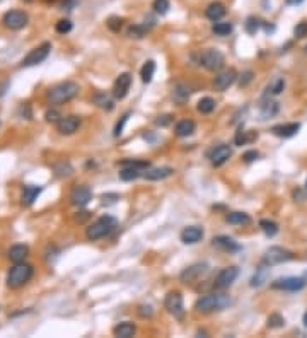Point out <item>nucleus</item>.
<instances>
[{
	"mask_svg": "<svg viewBox=\"0 0 307 338\" xmlns=\"http://www.w3.org/2000/svg\"><path fill=\"white\" fill-rule=\"evenodd\" d=\"M79 94V84L75 82H62L53 86L50 91H48V101L51 104H63L72 101L73 97Z\"/></svg>",
	"mask_w": 307,
	"mask_h": 338,
	"instance_id": "f257e3e1",
	"label": "nucleus"
},
{
	"mask_svg": "<svg viewBox=\"0 0 307 338\" xmlns=\"http://www.w3.org/2000/svg\"><path fill=\"white\" fill-rule=\"evenodd\" d=\"M116 222L115 217L111 216H102L101 219H97L94 224H91L89 227H87L86 231V236L87 239H91V241H97V239H102L106 238V236H109L113 231L116 229Z\"/></svg>",
	"mask_w": 307,
	"mask_h": 338,
	"instance_id": "f03ea898",
	"label": "nucleus"
},
{
	"mask_svg": "<svg viewBox=\"0 0 307 338\" xmlns=\"http://www.w3.org/2000/svg\"><path fill=\"white\" fill-rule=\"evenodd\" d=\"M231 304V299L225 294H207L203 297H200L195 302V309L198 313H212V311H218V309H224L225 306Z\"/></svg>",
	"mask_w": 307,
	"mask_h": 338,
	"instance_id": "7ed1b4c3",
	"label": "nucleus"
},
{
	"mask_svg": "<svg viewBox=\"0 0 307 338\" xmlns=\"http://www.w3.org/2000/svg\"><path fill=\"white\" fill-rule=\"evenodd\" d=\"M31 277H33V266L29 263H24V262L16 263L10 268L9 275H7V285L10 289H19L24 284H27L31 280Z\"/></svg>",
	"mask_w": 307,
	"mask_h": 338,
	"instance_id": "20e7f679",
	"label": "nucleus"
},
{
	"mask_svg": "<svg viewBox=\"0 0 307 338\" xmlns=\"http://www.w3.org/2000/svg\"><path fill=\"white\" fill-rule=\"evenodd\" d=\"M149 168H150L149 161H140V159H137V161H132V159L121 161V171H119V178H121L123 181H133V179L143 176V172H145Z\"/></svg>",
	"mask_w": 307,
	"mask_h": 338,
	"instance_id": "39448f33",
	"label": "nucleus"
},
{
	"mask_svg": "<svg viewBox=\"0 0 307 338\" xmlns=\"http://www.w3.org/2000/svg\"><path fill=\"white\" fill-rule=\"evenodd\" d=\"M295 255L288 249L282 248V246H271L270 249H266L263 256V263L266 265H280V263H287L290 260H294Z\"/></svg>",
	"mask_w": 307,
	"mask_h": 338,
	"instance_id": "423d86ee",
	"label": "nucleus"
},
{
	"mask_svg": "<svg viewBox=\"0 0 307 338\" xmlns=\"http://www.w3.org/2000/svg\"><path fill=\"white\" fill-rule=\"evenodd\" d=\"M27 21H29L27 14L24 12V10H17V9L9 10V12H5L2 17L3 26H5L7 29H12V31L23 29V27L27 24Z\"/></svg>",
	"mask_w": 307,
	"mask_h": 338,
	"instance_id": "0eeeda50",
	"label": "nucleus"
},
{
	"mask_svg": "<svg viewBox=\"0 0 307 338\" xmlns=\"http://www.w3.org/2000/svg\"><path fill=\"white\" fill-rule=\"evenodd\" d=\"M164 308L167 309L169 314H172L176 319L185 318V304H183V297L179 292H169L164 299Z\"/></svg>",
	"mask_w": 307,
	"mask_h": 338,
	"instance_id": "6e6552de",
	"label": "nucleus"
},
{
	"mask_svg": "<svg viewBox=\"0 0 307 338\" xmlns=\"http://www.w3.org/2000/svg\"><path fill=\"white\" fill-rule=\"evenodd\" d=\"M200 63H202L207 70H220L225 63V56L218 50L208 48V50H205L202 56H200Z\"/></svg>",
	"mask_w": 307,
	"mask_h": 338,
	"instance_id": "1a4fd4ad",
	"label": "nucleus"
},
{
	"mask_svg": "<svg viewBox=\"0 0 307 338\" xmlns=\"http://www.w3.org/2000/svg\"><path fill=\"white\" fill-rule=\"evenodd\" d=\"M50 51H51V43L45 41V43H41L40 47L34 48V50L23 60V63H21V65H23V67H34V65H38V63L45 62V60L48 58Z\"/></svg>",
	"mask_w": 307,
	"mask_h": 338,
	"instance_id": "9d476101",
	"label": "nucleus"
},
{
	"mask_svg": "<svg viewBox=\"0 0 307 338\" xmlns=\"http://www.w3.org/2000/svg\"><path fill=\"white\" fill-rule=\"evenodd\" d=\"M304 285H306L304 277H285V279H278L271 282V289L285 290V292H297L301 289H304Z\"/></svg>",
	"mask_w": 307,
	"mask_h": 338,
	"instance_id": "9b49d317",
	"label": "nucleus"
},
{
	"mask_svg": "<svg viewBox=\"0 0 307 338\" xmlns=\"http://www.w3.org/2000/svg\"><path fill=\"white\" fill-rule=\"evenodd\" d=\"M82 120L75 115H69V116H62V118L56 121V130H58L62 135H72L79 130Z\"/></svg>",
	"mask_w": 307,
	"mask_h": 338,
	"instance_id": "f8f14e48",
	"label": "nucleus"
},
{
	"mask_svg": "<svg viewBox=\"0 0 307 338\" xmlns=\"http://www.w3.org/2000/svg\"><path fill=\"white\" fill-rule=\"evenodd\" d=\"M130 86H132V73L125 72L115 80V86H113V96L115 99H125L126 94L130 91Z\"/></svg>",
	"mask_w": 307,
	"mask_h": 338,
	"instance_id": "ddd939ff",
	"label": "nucleus"
},
{
	"mask_svg": "<svg viewBox=\"0 0 307 338\" xmlns=\"http://www.w3.org/2000/svg\"><path fill=\"white\" fill-rule=\"evenodd\" d=\"M237 275H239L237 266H227V268H224L217 275V279H215V287H217V289L231 287V285L236 282V279H237Z\"/></svg>",
	"mask_w": 307,
	"mask_h": 338,
	"instance_id": "4468645a",
	"label": "nucleus"
},
{
	"mask_svg": "<svg viewBox=\"0 0 307 338\" xmlns=\"http://www.w3.org/2000/svg\"><path fill=\"white\" fill-rule=\"evenodd\" d=\"M237 79V72L234 69H227V70H222L213 80V87L215 91H225L232 86Z\"/></svg>",
	"mask_w": 307,
	"mask_h": 338,
	"instance_id": "2eb2a0df",
	"label": "nucleus"
},
{
	"mask_svg": "<svg viewBox=\"0 0 307 338\" xmlns=\"http://www.w3.org/2000/svg\"><path fill=\"white\" fill-rule=\"evenodd\" d=\"M207 270H208L207 263H195V265H191V266H188V268L183 270L181 275H179V280L185 282V284L195 282V280H198L203 273H207Z\"/></svg>",
	"mask_w": 307,
	"mask_h": 338,
	"instance_id": "dca6fc26",
	"label": "nucleus"
},
{
	"mask_svg": "<svg viewBox=\"0 0 307 338\" xmlns=\"http://www.w3.org/2000/svg\"><path fill=\"white\" fill-rule=\"evenodd\" d=\"M91 198H93V193H91L89 186H84V185L75 186L72 190V193H70V202L75 207H86L91 202Z\"/></svg>",
	"mask_w": 307,
	"mask_h": 338,
	"instance_id": "f3484780",
	"label": "nucleus"
},
{
	"mask_svg": "<svg viewBox=\"0 0 307 338\" xmlns=\"http://www.w3.org/2000/svg\"><path fill=\"white\" fill-rule=\"evenodd\" d=\"M212 244L225 253H237L242 249V246L239 242H236L232 238H229V236H217V238L212 239Z\"/></svg>",
	"mask_w": 307,
	"mask_h": 338,
	"instance_id": "a211bd4d",
	"label": "nucleus"
},
{
	"mask_svg": "<svg viewBox=\"0 0 307 338\" xmlns=\"http://www.w3.org/2000/svg\"><path fill=\"white\" fill-rule=\"evenodd\" d=\"M231 156H232V150H231V147H229V145H218V147H215L210 154H208V157H210V163L213 164V166H222L224 163H227Z\"/></svg>",
	"mask_w": 307,
	"mask_h": 338,
	"instance_id": "6ab92c4d",
	"label": "nucleus"
},
{
	"mask_svg": "<svg viewBox=\"0 0 307 338\" xmlns=\"http://www.w3.org/2000/svg\"><path fill=\"white\" fill-rule=\"evenodd\" d=\"M203 238V229L200 225H189L181 231V241L185 244H196L198 241H202Z\"/></svg>",
	"mask_w": 307,
	"mask_h": 338,
	"instance_id": "aec40b11",
	"label": "nucleus"
},
{
	"mask_svg": "<svg viewBox=\"0 0 307 338\" xmlns=\"http://www.w3.org/2000/svg\"><path fill=\"white\" fill-rule=\"evenodd\" d=\"M174 169L169 166H162V168H149L143 172V178L149 179V181H157V179H165L169 176H172Z\"/></svg>",
	"mask_w": 307,
	"mask_h": 338,
	"instance_id": "412c9836",
	"label": "nucleus"
},
{
	"mask_svg": "<svg viewBox=\"0 0 307 338\" xmlns=\"http://www.w3.org/2000/svg\"><path fill=\"white\" fill-rule=\"evenodd\" d=\"M225 12H227V9H225V5L222 2H212L210 5L205 9V17H207L208 21L217 23V21H220L222 17L225 16Z\"/></svg>",
	"mask_w": 307,
	"mask_h": 338,
	"instance_id": "4be33fe9",
	"label": "nucleus"
},
{
	"mask_svg": "<svg viewBox=\"0 0 307 338\" xmlns=\"http://www.w3.org/2000/svg\"><path fill=\"white\" fill-rule=\"evenodd\" d=\"M299 130H301V125H299V123H285V125H275L273 128H271V132L277 137L288 139V137H294Z\"/></svg>",
	"mask_w": 307,
	"mask_h": 338,
	"instance_id": "5701e85b",
	"label": "nucleus"
},
{
	"mask_svg": "<svg viewBox=\"0 0 307 338\" xmlns=\"http://www.w3.org/2000/svg\"><path fill=\"white\" fill-rule=\"evenodd\" d=\"M41 193V186L36 185H26L23 188V196H21V203L24 207H31L34 203V200L38 198V195Z\"/></svg>",
	"mask_w": 307,
	"mask_h": 338,
	"instance_id": "b1692460",
	"label": "nucleus"
},
{
	"mask_svg": "<svg viewBox=\"0 0 307 338\" xmlns=\"http://www.w3.org/2000/svg\"><path fill=\"white\" fill-rule=\"evenodd\" d=\"M135 332H137L135 325L130 323V321H123L113 328V335L118 337V338H130V337L135 335Z\"/></svg>",
	"mask_w": 307,
	"mask_h": 338,
	"instance_id": "393cba45",
	"label": "nucleus"
},
{
	"mask_svg": "<svg viewBox=\"0 0 307 338\" xmlns=\"http://www.w3.org/2000/svg\"><path fill=\"white\" fill-rule=\"evenodd\" d=\"M27 256H29V248L24 244H16L9 249V258H10V262H14V263L24 262Z\"/></svg>",
	"mask_w": 307,
	"mask_h": 338,
	"instance_id": "a878e982",
	"label": "nucleus"
},
{
	"mask_svg": "<svg viewBox=\"0 0 307 338\" xmlns=\"http://www.w3.org/2000/svg\"><path fill=\"white\" fill-rule=\"evenodd\" d=\"M196 130V123L193 120H181V121L176 125V135L178 137H189L193 135Z\"/></svg>",
	"mask_w": 307,
	"mask_h": 338,
	"instance_id": "bb28decb",
	"label": "nucleus"
},
{
	"mask_svg": "<svg viewBox=\"0 0 307 338\" xmlns=\"http://www.w3.org/2000/svg\"><path fill=\"white\" fill-rule=\"evenodd\" d=\"M93 103L96 104V106H99L102 108V110H106V111H111L113 108H115V103H113V99L111 97L108 96L106 93H96L94 94V97H93Z\"/></svg>",
	"mask_w": 307,
	"mask_h": 338,
	"instance_id": "cd10ccee",
	"label": "nucleus"
},
{
	"mask_svg": "<svg viewBox=\"0 0 307 338\" xmlns=\"http://www.w3.org/2000/svg\"><path fill=\"white\" fill-rule=\"evenodd\" d=\"M225 220L232 225H248L251 222V217L244 212H229L227 216H225Z\"/></svg>",
	"mask_w": 307,
	"mask_h": 338,
	"instance_id": "c85d7f7f",
	"label": "nucleus"
},
{
	"mask_svg": "<svg viewBox=\"0 0 307 338\" xmlns=\"http://www.w3.org/2000/svg\"><path fill=\"white\" fill-rule=\"evenodd\" d=\"M268 268H270V265H266V263H261L260 268L256 270V273L253 275V279H251V287H260V285H263L264 282H266Z\"/></svg>",
	"mask_w": 307,
	"mask_h": 338,
	"instance_id": "c756f323",
	"label": "nucleus"
},
{
	"mask_svg": "<svg viewBox=\"0 0 307 338\" xmlns=\"http://www.w3.org/2000/svg\"><path fill=\"white\" fill-rule=\"evenodd\" d=\"M256 139H258L256 132H244V130H239L234 137V144L239 147H242V145H246V144L253 142V140H256Z\"/></svg>",
	"mask_w": 307,
	"mask_h": 338,
	"instance_id": "7c9ffc66",
	"label": "nucleus"
},
{
	"mask_svg": "<svg viewBox=\"0 0 307 338\" xmlns=\"http://www.w3.org/2000/svg\"><path fill=\"white\" fill-rule=\"evenodd\" d=\"M154 73H155V62L149 60V62L143 63V67L140 69V77H142V82H145V84L152 82Z\"/></svg>",
	"mask_w": 307,
	"mask_h": 338,
	"instance_id": "2f4dec72",
	"label": "nucleus"
},
{
	"mask_svg": "<svg viewBox=\"0 0 307 338\" xmlns=\"http://www.w3.org/2000/svg\"><path fill=\"white\" fill-rule=\"evenodd\" d=\"M232 29H234V26H232V23H215L213 26H212V33L215 34V36H229V34L232 33Z\"/></svg>",
	"mask_w": 307,
	"mask_h": 338,
	"instance_id": "473e14b6",
	"label": "nucleus"
},
{
	"mask_svg": "<svg viewBox=\"0 0 307 338\" xmlns=\"http://www.w3.org/2000/svg\"><path fill=\"white\" fill-rule=\"evenodd\" d=\"M150 27H152V26H147V24H135V26H132L128 29V36L140 40V38H143L147 33H149Z\"/></svg>",
	"mask_w": 307,
	"mask_h": 338,
	"instance_id": "72a5a7b5",
	"label": "nucleus"
},
{
	"mask_svg": "<svg viewBox=\"0 0 307 338\" xmlns=\"http://www.w3.org/2000/svg\"><path fill=\"white\" fill-rule=\"evenodd\" d=\"M215 101L212 99V97H202V99L198 101V106H196V110H198L202 115H208V113H212L215 110Z\"/></svg>",
	"mask_w": 307,
	"mask_h": 338,
	"instance_id": "f704fd0d",
	"label": "nucleus"
},
{
	"mask_svg": "<svg viewBox=\"0 0 307 338\" xmlns=\"http://www.w3.org/2000/svg\"><path fill=\"white\" fill-rule=\"evenodd\" d=\"M106 26H108L109 31H113V33H119V31L123 29V26H125V19L118 16H111L106 21Z\"/></svg>",
	"mask_w": 307,
	"mask_h": 338,
	"instance_id": "c9c22d12",
	"label": "nucleus"
},
{
	"mask_svg": "<svg viewBox=\"0 0 307 338\" xmlns=\"http://www.w3.org/2000/svg\"><path fill=\"white\" fill-rule=\"evenodd\" d=\"M260 227H261V231L268 236V238H273V236L278 232V225L275 224L273 220H266V219L260 220Z\"/></svg>",
	"mask_w": 307,
	"mask_h": 338,
	"instance_id": "e433bc0d",
	"label": "nucleus"
},
{
	"mask_svg": "<svg viewBox=\"0 0 307 338\" xmlns=\"http://www.w3.org/2000/svg\"><path fill=\"white\" fill-rule=\"evenodd\" d=\"M261 21L258 19V17L255 16H249L248 19H246V24H244V27H246V33L248 34H256L258 31H260V27H261Z\"/></svg>",
	"mask_w": 307,
	"mask_h": 338,
	"instance_id": "4c0bfd02",
	"label": "nucleus"
},
{
	"mask_svg": "<svg viewBox=\"0 0 307 338\" xmlns=\"http://www.w3.org/2000/svg\"><path fill=\"white\" fill-rule=\"evenodd\" d=\"M152 9L155 14H159V16H165V14L169 12V9H171V2H169V0H154Z\"/></svg>",
	"mask_w": 307,
	"mask_h": 338,
	"instance_id": "58836bf2",
	"label": "nucleus"
},
{
	"mask_svg": "<svg viewBox=\"0 0 307 338\" xmlns=\"http://www.w3.org/2000/svg\"><path fill=\"white\" fill-rule=\"evenodd\" d=\"M285 326V318L282 314H278V313H273V314L268 316V328H283Z\"/></svg>",
	"mask_w": 307,
	"mask_h": 338,
	"instance_id": "ea45409f",
	"label": "nucleus"
},
{
	"mask_svg": "<svg viewBox=\"0 0 307 338\" xmlns=\"http://www.w3.org/2000/svg\"><path fill=\"white\" fill-rule=\"evenodd\" d=\"M278 111V103H275V101H268L266 104H263V108H261V116H263V120L270 118V116L277 115Z\"/></svg>",
	"mask_w": 307,
	"mask_h": 338,
	"instance_id": "a19ab883",
	"label": "nucleus"
},
{
	"mask_svg": "<svg viewBox=\"0 0 307 338\" xmlns=\"http://www.w3.org/2000/svg\"><path fill=\"white\" fill-rule=\"evenodd\" d=\"M189 94L191 93H189V89L185 86V84H179L174 91V97H176V101H179V103H185V101L189 97Z\"/></svg>",
	"mask_w": 307,
	"mask_h": 338,
	"instance_id": "79ce46f5",
	"label": "nucleus"
},
{
	"mask_svg": "<svg viewBox=\"0 0 307 338\" xmlns=\"http://www.w3.org/2000/svg\"><path fill=\"white\" fill-rule=\"evenodd\" d=\"M72 27H73L72 21H69V19H60L58 23H56L55 29H56V33H58V34H67V33H70V31H72Z\"/></svg>",
	"mask_w": 307,
	"mask_h": 338,
	"instance_id": "37998d69",
	"label": "nucleus"
},
{
	"mask_svg": "<svg viewBox=\"0 0 307 338\" xmlns=\"http://www.w3.org/2000/svg\"><path fill=\"white\" fill-rule=\"evenodd\" d=\"M285 89V80L283 79H275L273 82L268 87V93L270 94H280Z\"/></svg>",
	"mask_w": 307,
	"mask_h": 338,
	"instance_id": "c03bdc74",
	"label": "nucleus"
},
{
	"mask_svg": "<svg viewBox=\"0 0 307 338\" xmlns=\"http://www.w3.org/2000/svg\"><path fill=\"white\" fill-rule=\"evenodd\" d=\"M137 313H139V316H140V318H143V319L152 318V316H154V309H152V306H150V304H140L139 309H137Z\"/></svg>",
	"mask_w": 307,
	"mask_h": 338,
	"instance_id": "a18cd8bd",
	"label": "nucleus"
},
{
	"mask_svg": "<svg viewBox=\"0 0 307 338\" xmlns=\"http://www.w3.org/2000/svg\"><path fill=\"white\" fill-rule=\"evenodd\" d=\"M128 118H130V111H126L125 115L121 116V120H119L118 123H116V126H115V132H113V135L115 137H119L123 133V128H125V123L128 121Z\"/></svg>",
	"mask_w": 307,
	"mask_h": 338,
	"instance_id": "49530a36",
	"label": "nucleus"
},
{
	"mask_svg": "<svg viewBox=\"0 0 307 338\" xmlns=\"http://www.w3.org/2000/svg\"><path fill=\"white\" fill-rule=\"evenodd\" d=\"M294 36L295 38H306L307 36V23L306 21H302V23H299L297 26H295Z\"/></svg>",
	"mask_w": 307,
	"mask_h": 338,
	"instance_id": "de8ad7c7",
	"label": "nucleus"
},
{
	"mask_svg": "<svg viewBox=\"0 0 307 338\" xmlns=\"http://www.w3.org/2000/svg\"><path fill=\"white\" fill-rule=\"evenodd\" d=\"M60 166H62V169H60L58 166H56L55 169H56V174L58 176H69V174H72V168H70V164H65V163H62L60 164Z\"/></svg>",
	"mask_w": 307,
	"mask_h": 338,
	"instance_id": "09e8293b",
	"label": "nucleus"
},
{
	"mask_svg": "<svg viewBox=\"0 0 307 338\" xmlns=\"http://www.w3.org/2000/svg\"><path fill=\"white\" fill-rule=\"evenodd\" d=\"M172 121V116L171 115H164V116H159L157 120H155V123H157L159 126H167L169 123Z\"/></svg>",
	"mask_w": 307,
	"mask_h": 338,
	"instance_id": "8fccbe9b",
	"label": "nucleus"
},
{
	"mask_svg": "<svg viewBox=\"0 0 307 338\" xmlns=\"http://www.w3.org/2000/svg\"><path fill=\"white\" fill-rule=\"evenodd\" d=\"M116 200H119V195H116V193H106V195H102V203H115Z\"/></svg>",
	"mask_w": 307,
	"mask_h": 338,
	"instance_id": "3c124183",
	"label": "nucleus"
},
{
	"mask_svg": "<svg viewBox=\"0 0 307 338\" xmlns=\"http://www.w3.org/2000/svg\"><path fill=\"white\" fill-rule=\"evenodd\" d=\"M258 157H260V154H258L256 150H248V152L242 156V159H244L246 163H253V161H256Z\"/></svg>",
	"mask_w": 307,
	"mask_h": 338,
	"instance_id": "603ef678",
	"label": "nucleus"
},
{
	"mask_svg": "<svg viewBox=\"0 0 307 338\" xmlns=\"http://www.w3.org/2000/svg\"><path fill=\"white\" fill-rule=\"evenodd\" d=\"M45 118H47V121H58L62 116L58 115V111H55V110H51V111H47V115H45Z\"/></svg>",
	"mask_w": 307,
	"mask_h": 338,
	"instance_id": "864d4df0",
	"label": "nucleus"
},
{
	"mask_svg": "<svg viewBox=\"0 0 307 338\" xmlns=\"http://www.w3.org/2000/svg\"><path fill=\"white\" fill-rule=\"evenodd\" d=\"M251 80H253V72H251V70H248V72H244V75L241 77V87L248 86Z\"/></svg>",
	"mask_w": 307,
	"mask_h": 338,
	"instance_id": "5fc2aeb1",
	"label": "nucleus"
},
{
	"mask_svg": "<svg viewBox=\"0 0 307 338\" xmlns=\"http://www.w3.org/2000/svg\"><path fill=\"white\" fill-rule=\"evenodd\" d=\"M89 217H91V212H86V210H84V212H79V214H77V216H75V220H77V222H86V220L89 219Z\"/></svg>",
	"mask_w": 307,
	"mask_h": 338,
	"instance_id": "6e6d98bb",
	"label": "nucleus"
},
{
	"mask_svg": "<svg viewBox=\"0 0 307 338\" xmlns=\"http://www.w3.org/2000/svg\"><path fill=\"white\" fill-rule=\"evenodd\" d=\"M304 0H287V5H301Z\"/></svg>",
	"mask_w": 307,
	"mask_h": 338,
	"instance_id": "4d7b16f0",
	"label": "nucleus"
},
{
	"mask_svg": "<svg viewBox=\"0 0 307 338\" xmlns=\"http://www.w3.org/2000/svg\"><path fill=\"white\" fill-rule=\"evenodd\" d=\"M302 323H304V326L307 328V311L304 313V318H302Z\"/></svg>",
	"mask_w": 307,
	"mask_h": 338,
	"instance_id": "13d9d810",
	"label": "nucleus"
},
{
	"mask_svg": "<svg viewBox=\"0 0 307 338\" xmlns=\"http://www.w3.org/2000/svg\"><path fill=\"white\" fill-rule=\"evenodd\" d=\"M26 2H31V0H26Z\"/></svg>",
	"mask_w": 307,
	"mask_h": 338,
	"instance_id": "bf43d9fd",
	"label": "nucleus"
},
{
	"mask_svg": "<svg viewBox=\"0 0 307 338\" xmlns=\"http://www.w3.org/2000/svg\"><path fill=\"white\" fill-rule=\"evenodd\" d=\"M306 186H307V181H306Z\"/></svg>",
	"mask_w": 307,
	"mask_h": 338,
	"instance_id": "052dcab7",
	"label": "nucleus"
}]
</instances>
